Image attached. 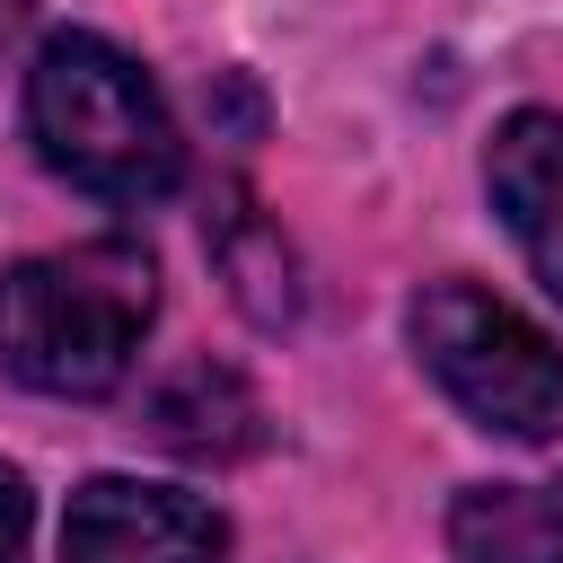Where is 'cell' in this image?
<instances>
[{
  "label": "cell",
  "mask_w": 563,
  "mask_h": 563,
  "mask_svg": "<svg viewBox=\"0 0 563 563\" xmlns=\"http://www.w3.org/2000/svg\"><path fill=\"white\" fill-rule=\"evenodd\" d=\"M150 431H158L167 449H185V457H246V449L264 440V405L246 396L238 369L185 361V369L150 396Z\"/></svg>",
  "instance_id": "7"
},
{
  "label": "cell",
  "mask_w": 563,
  "mask_h": 563,
  "mask_svg": "<svg viewBox=\"0 0 563 563\" xmlns=\"http://www.w3.org/2000/svg\"><path fill=\"white\" fill-rule=\"evenodd\" d=\"M150 317H158V264L132 238L26 255L0 273V369L35 396H106L123 387Z\"/></svg>",
  "instance_id": "1"
},
{
  "label": "cell",
  "mask_w": 563,
  "mask_h": 563,
  "mask_svg": "<svg viewBox=\"0 0 563 563\" xmlns=\"http://www.w3.org/2000/svg\"><path fill=\"white\" fill-rule=\"evenodd\" d=\"M229 519L176 484L88 475L62 510V563H220Z\"/></svg>",
  "instance_id": "4"
},
{
  "label": "cell",
  "mask_w": 563,
  "mask_h": 563,
  "mask_svg": "<svg viewBox=\"0 0 563 563\" xmlns=\"http://www.w3.org/2000/svg\"><path fill=\"white\" fill-rule=\"evenodd\" d=\"M457 563H563V475L545 484H466L449 510Z\"/></svg>",
  "instance_id": "6"
},
{
  "label": "cell",
  "mask_w": 563,
  "mask_h": 563,
  "mask_svg": "<svg viewBox=\"0 0 563 563\" xmlns=\"http://www.w3.org/2000/svg\"><path fill=\"white\" fill-rule=\"evenodd\" d=\"M405 325H413L422 369L484 431H501V440H554L563 431V352L510 299H493L484 282H422Z\"/></svg>",
  "instance_id": "3"
},
{
  "label": "cell",
  "mask_w": 563,
  "mask_h": 563,
  "mask_svg": "<svg viewBox=\"0 0 563 563\" xmlns=\"http://www.w3.org/2000/svg\"><path fill=\"white\" fill-rule=\"evenodd\" d=\"M484 185L537 282L563 299V114H510L484 150Z\"/></svg>",
  "instance_id": "5"
},
{
  "label": "cell",
  "mask_w": 563,
  "mask_h": 563,
  "mask_svg": "<svg viewBox=\"0 0 563 563\" xmlns=\"http://www.w3.org/2000/svg\"><path fill=\"white\" fill-rule=\"evenodd\" d=\"M26 141L62 185H79L97 202H158L185 176V141H176L167 97L106 35H53L35 53Z\"/></svg>",
  "instance_id": "2"
},
{
  "label": "cell",
  "mask_w": 563,
  "mask_h": 563,
  "mask_svg": "<svg viewBox=\"0 0 563 563\" xmlns=\"http://www.w3.org/2000/svg\"><path fill=\"white\" fill-rule=\"evenodd\" d=\"M26 519H35L26 475H18V466H0V563H26Z\"/></svg>",
  "instance_id": "8"
}]
</instances>
